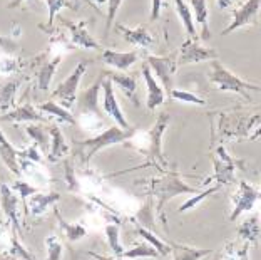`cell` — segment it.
I'll list each match as a JSON object with an SVG mask.
<instances>
[{"mask_svg":"<svg viewBox=\"0 0 261 260\" xmlns=\"http://www.w3.org/2000/svg\"><path fill=\"white\" fill-rule=\"evenodd\" d=\"M134 134V129H122L119 126H109L108 129L100 131L99 134H96L94 138H89L84 141H75V155H79L81 163L82 164H89V161L97 155L100 150L114 145L124 143V141H129L130 136Z\"/></svg>","mask_w":261,"mask_h":260,"instance_id":"6da1fadb","label":"cell"},{"mask_svg":"<svg viewBox=\"0 0 261 260\" xmlns=\"http://www.w3.org/2000/svg\"><path fill=\"white\" fill-rule=\"evenodd\" d=\"M168 123H169L168 113H161L149 131H134V134L130 136V141H134V143H130V145H133L136 150L142 151L146 156H149L151 161L163 164V167H166V159L163 156L161 139H163L166 128H168Z\"/></svg>","mask_w":261,"mask_h":260,"instance_id":"7a4b0ae2","label":"cell"},{"mask_svg":"<svg viewBox=\"0 0 261 260\" xmlns=\"http://www.w3.org/2000/svg\"><path fill=\"white\" fill-rule=\"evenodd\" d=\"M201 190L198 188H193L186 185L185 181L181 180L179 173L176 170H169L161 176V178H154L151 183V193L154 197H158V205H156V210H158V215L161 217V220H164V205L173 200L177 195H182V193H188V195H196L199 193Z\"/></svg>","mask_w":261,"mask_h":260,"instance_id":"3957f363","label":"cell"},{"mask_svg":"<svg viewBox=\"0 0 261 260\" xmlns=\"http://www.w3.org/2000/svg\"><path fill=\"white\" fill-rule=\"evenodd\" d=\"M211 84H215L219 91L224 92H236L241 98H245L246 101H253L251 96L248 94V91H258L261 92V86L251 84L245 79L238 78L236 74H233L228 67H224L221 62L215 59L211 61V74H210Z\"/></svg>","mask_w":261,"mask_h":260,"instance_id":"277c9868","label":"cell"},{"mask_svg":"<svg viewBox=\"0 0 261 260\" xmlns=\"http://www.w3.org/2000/svg\"><path fill=\"white\" fill-rule=\"evenodd\" d=\"M87 66H89V61H81L77 64L69 78L64 79L54 89V92H52V99H59L64 108H67V109L72 108L77 101V87H79L82 76L86 74Z\"/></svg>","mask_w":261,"mask_h":260,"instance_id":"5b68a950","label":"cell"},{"mask_svg":"<svg viewBox=\"0 0 261 260\" xmlns=\"http://www.w3.org/2000/svg\"><path fill=\"white\" fill-rule=\"evenodd\" d=\"M147 66L151 67L152 74H156L163 82L164 92H168L171 96V91L174 87V78H176V69H177V54H169V56H147L146 57Z\"/></svg>","mask_w":261,"mask_h":260,"instance_id":"8992f818","label":"cell"},{"mask_svg":"<svg viewBox=\"0 0 261 260\" xmlns=\"http://www.w3.org/2000/svg\"><path fill=\"white\" fill-rule=\"evenodd\" d=\"M215 59H218V52L215 49L201 45L198 42V39H188L181 45L179 56H177V66L204 62V61H215Z\"/></svg>","mask_w":261,"mask_h":260,"instance_id":"52a82bcc","label":"cell"},{"mask_svg":"<svg viewBox=\"0 0 261 260\" xmlns=\"http://www.w3.org/2000/svg\"><path fill=\"white\" fill-rule=\"evenodd\" d=\"M261 198V193L254 186H251L248 181H241L238 186V192L233 197V211L229 215V222H236L245 211H251L254 208V203Z\"/></svg>","mask_w":261,"mask_h":260,"instance_id":"ba28073f","label":"cell"},{"mask_svg":"<svg viewBox=\"0 0 261 260\" xmlns=\"http://www.w3.org/2000/svg\"><path fill=\"white\" fill-rule=\"evenodd\" d=\"M102 81H104V74L100 73V78L77 96V101H75L77 114H81V116L94 114V116L102 117V111L99 108V92L102 89Z\"/></svg>","mask_w":261,"mask_h":260,"instance_id":"9c48e42d","label":"cell"},{"mask_svg":"<svg viewBox=\"0 0 261 260\" xmlns=\"http://www.w3.org/2000/svg\"><path fill=\"white\" fill-rule=\"evenodd\" d=\"M259 12H261V0H246L238 10H234L233 20H231L229 26L223 31V35H228L231 32L238 31L241 27L253 26L258 19Z\"/></svg>","mask_w":261,"mask_h":260,"instance_id":"30bf717a","label":"cell"},{"mask_svg":"<svg viewBox=\"0 0 261 260\" xmlns=\"http://www.w3.org/2000/svg\"><path fill=\"white\" fill-rule=\"evenodd\" d=\"M0 206H2L4 215L12 227V232H20V220H19V197L12 190L7 183H0Z\"/></svg>","mask_w":261,"mask_h":260,"instance_id":"8fae6325","label":"cell"},{"mask_svg":"<svg viewBox=\"0 0 261 260\" xmlns=\"http://www.w3.org/2000/svg\"><path fill=\"white\" fill-rule=\"evenodd\" d=\"M102 108L106 111V114L109 117H112L117 126L122 128V129H130L129 123L126 120V116H124L121 106L117 104V99H116V94H114V86H112V82L104 76V81H102Z\"/></svg>","mask_w":261,"mask_h":260,"instance_id":"7c38bea8","label":"cell"},{"mask_svg":"<svg viewBox=\"0 0 261 260\" xmlns=\"http://www.w3.org/2000/svg\"><path fill=\"white\" fill-rule=\"evenodd\" d=\"M213 164H215V180L219 188L234 181V163L223 146H218Z\"/></svg>","mask_w":261,"mask_h":260,"instance_id":"4fadbf2b","label":"cell"},{"mask_svg":"<svg viewBox=\"0 0 261 260\" xmlns=\"http://www.w3.org/2000/svg\"><path fill=\"white\" fill-rule=\"evenodd\" d=\"M141 74H142V78H144L146 87H147V101H146V106H147V109H149V111H156L159 106H161L166 101L164 89L158 84V81H156V78H154L151 67L147 66V62H144L141 66Z\"/></svg>","mask_w":261,"mask_h":260,"instance_id":"5bb4252c","label":"cell"},{"mask_svg":"<svg viewBox=\"0 0 261 260\" xmlns=\"http://www.w3.org/2000/svg\"><path fill=\"white\" fill-rule=\"evenodd\" d=\"M0 121H9V123H45V116L40 114V111H37L32 104H22L17 108L7 111Z\"/></svg>","mask_w":261,"mask_h":260,"instance_id":"9a60e30c","label":"cell"},{"mask_svg":"<svg viewBox=\"0 0 261 260\" xmlns=\"http://www.w3.org/2000/svg\"><path fill=\"white\" fill-rule=\"evenodd\" d=\"M61 200V195L59 193H40L37 192L35 195H32L31 198H27V202L23 203L25 206V215L31 214L34 217H39V215H44L47 208L50 205H54L56 202Z\"/></svg>","mask_w":261,"mask_h":260,"instance_id":"2e32d148","label":"cell"},{"mask_svg":"<svg viewBox=\"0 0 261 260\" xmlns=\"http://www.w3.org/2000/svg\"><path fill=\"white\" fill-rule=\"evenodd\" d=\"M0 159L9 168L10 173H14L17 178H20L22 171L19 167V150H15L14 145L5 138L2 129H0Z\"/></svg>","mask_w":261,"mask_h":260,"instance_id":"e0dca14e","label":"cell"},{"mask_svg":"<svg viewBox=\"0 0 261 260\" xmlns=\"http://www.w3.org/2000/svg\"><path fill=\"white\" fill-rule=\"evenodd\" d=\"M64 26L70 31V37H72V44L82 49H96L100 51V45L91 37V34L86 31V22H69L64 20Z\"/></svg>","mask_w":261,"mask_h":260,"instance_id":"ac0fdd59","label":"cell"},{"mask_svg":"<svg viewBox=\"0 0 261 260\" xmlns=\"http://www.w3.org/2000/svg\"><path fill=\"white\" fill-rule=\"evenodd\" d=\"M100 57H102V61L108 64V66H112V67L122 70V73H126V70L130 66H134V64L138 62L139 54L136 51H130V52H116V51L106 49V51H102Z\"/></svg>","mask_w":261,"mask_h":260,"instance_id":"d6986e66","label":"cell"},{"mask_svg":"<svg viewBox=\"0 0 261 260\" xmlns=\"http://www.w3.org/2000/svg\"><path fill=\"white\" fill-rule=\"evenodd\" d=\"M102 74L112 82V84H117V86L121 87V91L124 92V96H127L129 99H133V101L136 103V106H139L138 98H136V92H138V79H136L134 76L114 73V70H102Z\"/></svg>","mask_w":261,"mask_h":260,"instance_id":"ffe728a7","label":"cell"},{"mask_svg":"<svg viewBox=\"0 0 261 260\" xmlns=\"http://www.w3.org/2000/svg\"><path fill=\"white\" fill-rule=\"evenodd\" d=\"M49 133H50V150H49V156H47V159L52 163H56L59 159H62L64 156H67L69 145L64 138L61 128H59L56 123L54 125H49Z\"/></svg>","mask_w":261,"mask_h":260,"instance_id":"44dd1931","label":"cell"},{"mask_svg":"<svg viewBox=\"0 0 261 260\" xmlns=\"http://www.w3.org/2000/svg\"><path fill=\"white\" fill-rule=\"evenodd\" d=\"M168 245L171 249L173 260H203L213 253V249H196V247L177 244V242H169Z\"/></svg>","mask_w":261,"mask_h":260,"instance_id":"7402d4cb","label":"cell"},{"mask_svg":"<svg viewBox=\"0 0 261 260\" xmlns=\"http://www.w3.org/2000/svg\"><path fill=\"white\" fill-rule=\"evenodd\" d=\"M116 29L122 34V37L127 40V42L139 45V47H151L152 45V35L149 34V31L146 29V26H139L136 29H129L122 23H117Z\"/></svg>","mask_w":261,"mask_h":260,"instance_id":"603a6c76","label":"cell"},{"mask_svg":"<svg viewBox=\"0 0 261 260\" xmlns=\"http://www.w3.org/2000/svg\"><path fill=\"white\" fill-rule=\"evenodd\" d=\"M250 242L246 240H233L228 242L223 247V250L218 253V260H248V252H250Z\"/></svg>","mask_w":261,"mask_h":260,"instance_id":"cb8c5ba5","label":"cell"},{"mask_svg":"<svg viewBox=\"0 0 261 260\" xmlns=\"http://www.w3.org/2000/svg\"><path fill=\"white\" fill-rule=\"evenodd\" d=\"M27 134L31 136L34 141V146H37V150H40L44 156H49V150H50V133H49V126H42L39 125H27L25 128Z\"/></svg>","mask_w":261,"mask_h":260,"instance_id":"d4e9b609","label":"cell"},{"mask_svg":"<svg viewBox=\"0 0 261 260\" xmlns=\"http://www.w3.org/2000/svg\"><path fill=\"white\" fill-rule=\"evenodd\" d=\"M39 111H40V113H44V114H49L52 117H57L59 121L67 123V125H70V126H75L77 123H79L75 120V116L70 113L67 108H64L62 104H57L54 99H50V101L40 104Z\"/></svg>","mask_w":261,"mask_h":260,"instance_id":"484cf974","label":"cell"},{"mask_svg":"<svg viewBox=\"0 0 261 260\" xmlns=\"http://www.w3.org/2000/svg\"><path fill=\"white\" fill-rule=\"evenodd\" d=\"M191 9L194 12V22L201 27V39L210 40L211 32L207 27V7L206 0H191Z\"/></svg>","mask_w":261,"mask_h":260,"instance_id":"4316f807","label":"cell"},{"mask_svg":"<svg viewBox=\"0 0 261 260\" xmlns=\"http://www.w3.org/2000/svg\"><path fill=\"white\" fill-rule=\"evenodd\" d=\"M238 237L241 240L250 242V244L258 242V239L261 237V225H259V217L258 215H253L241 223V227L238 228Z\"/></svg>","mask_w":261,"mask_h":260,"instance_id":"83f0119b","label":"cell"},{"mask_svg":"<svg viewBox=\"0 0 261 260\" xmlns=\"http://www.w3.org/2000/svg\"><path fill=\"white\" fill-rule=\"evenodd\" d=\"M19 86H20V79H10L0 86V109L5 111V113H7L10 109V106L14 104Z\"/></svg>","mask_w":261,"mask_h":260,"instance_id":"f1b7e54d","label":"cell"},{"mask_svg":"<svg viewBox=\"0 0 261 260\" xmlns=\"http://www.w3.org/2000/svg\"><path fill=\"white\" fill-rule=\"evenodd\" d=\"M61 62V57H56L52 61H47L40 66L39 73H37V84H39V89L42 92H47L50 87V81H52V76H54L56 69Z\"/></svg>","mask_w":261,"mask_h":260,"instance_id":"f546056e","label":"cell"},{"mask_svg":"<svg viewBox=\"0 0 261 260\" xmlns=\"http://www.w3.org/2000/svg\"><path fill=\"white\" fill-rule=\"evenodd\" d=\"M174 9H176V14L179 15L182 26H185V29H186L189 39H198V35H196V29H194V19H193V14H191V7H188V4L185 2V0H174Z\"/></svg>","mask_w":261,"mask_h":260,"instance_id":"4dcf8cb0","label":"cell"},{"mask_svg":"<svg viewBox=\"0 0 261 260\" xmlns=\"http://www.w3.org/2000/svg\"><path fill=\"white\" fill-rule=\"evenodd\" d=\"M56 217L59 218V225L64 230L65 237H67L69 242H77L81 239H84L87 235V230L84 225H81V223H70V222H65L64 218L61 217V214L56 210Z\"/></svg>","mask_w":261,"mask_h":260,"instance_id":"1f68e13d","label":"cell"},{"mask_svg":"<svg viewBox=\"0 0 261 260\" xmlns=\"http://www.w3.org/2000/svg\"><path fill=\"white\" fill-rule=\"evenodd\" d=\"M136 228H138V235H141L142 239H146L147 242H149V245H152L154 249L159 252V255H161V257L169 255V253H171L169 245L166 244V242H163L161 239H158V235H154L151 230L142 227L141 223H138V222H136Z\"/></svg>","mask_w":261,"mask_h":260,"instance_id":"d6a6232c","label":"cell"},{"mask_svg":"<svg viewBox=\"0 0 261 260\" xmlns=\"http://www.w3.org/2000/svg\"><path fill=\"white\" fill-rule=\"evenodd\" d=\"M161 255H159V252L154 249L152 245L149 244H139L133 247V249L129 250H124L122 253V258H159Z\"/></svg>","mask_w":261,"mask_h":260,"instance_id":"836d02e7","label":"cell"},{"mask_svg":"<svg viewBox=\"0 0 261 260\" xmlns=\"http://www.w3.org/2000/svg\"><path fill=\"white\" fill-rule=\"evenodd\" d=\"M119 233H121V228L119 225H108L106 227V239H108V244H109V249L114 253V257H122L124 253V247L119 242Z\"/></svg>","mask_w":261,"mask_h":260,"instance_id":"e575fe53","label":"cell"},{"mask_svg":"<svg viewBox=\"0 0 261 260\" xmlns=\"http://www.w3.org/2000/svg\"><path fill=\"white\" fill-rule=\"evenodd\" d=\"M47 5H49V19H47L45 26H40V29H44V31H49V29L54 26V19H56L57 12L62 7L75 9V4L70 2V0H47Z\"/></svg>","mask_w":261,"mask_h":260,"instance_id":"d590c367","label":"cell"},{"mask_svg":"<svg viewBox=\"0 0 261 260\" xmlns=\"http://www.w3.org/2000/svg\"><path fill=\"white\" fill-rule=\"evenodd\" d=\"M5 253H9L10 257H15V258H20V260H37L31 252L25 249V247L20 244L19 239L15 237V232H12L10 247H9V250Z\"/></svg>","mask_w":261,"mask_h":260,"instance_id":"8d00e7d4","label":"cell"},{"mask_svg":"<svg viewBox=\"0 0 261 260\" xmlns=\"http://www.w3.org/2000/svg\"><path fill=\"white\" fill-rule=\"evenodd\" d=\"M10 188L17 193V197H19V198L22 200V203H25V202H27V198H31L32 195H35L37 192H40L37 186L31 185V183H29L27 180H17Z\"/></svg>","mask_w":261,"mask_h":260,"instance_id":"74e56055","label":"cell"},{"mask_svg":"<svg viewBox=\"0 0 261 260\" xmlns=\"http://www.w3.org/2000/svg\"><path fill=\"white\" fill-rule=\"evenodd\" d=\"M219 190V186L218 185H215V186H211V188H207V190H204V192H199V193H196V197H191L188 200V202H185L181 206H179V211L182 214V211H188V210H191V208H194L196 205H198L199 202H203V200H206L210 195H213V193H216Z\"/></svg>","mask_w":261,"mask_h":260,"instance_id":"f35d334b","label":"cell"},{"mask_svg":"<svg viewBox=\"0 0 261 260\" xmlns=\"http://www.w3.org/2000/svg\"><path fill=\"white\" fill-rule=\"evenodd\" d=\"M171 99H177L181 103H188V104H196V106H204L206 101L203 98L196 96V94L189 92V91H181V89H173L171 91Z\"/></svg>","mask_w":261,"mask_h":260,"instance_id":"ab89813d","label":"cell"},{"mask_svg":"<svg viewBox=\"0 0 261 260\" xmlns=\"http://www.w3.org/2000/svg\"><path fill=\"white\" fill-rule=\"evenodd\" d=\"M45 247H47V260H61L62 244L56 235H49L45 239Z\"/></svg>","mask_w":261,"mask_h":260,"instance_id":"60d3db41","label":"cell"},{"mask_svg":"<svg viewBox=\"0 0 261 260\" xmlns=\"http://www.w3.org/2000/svg\"><path fill=\"white\" fill-rule=\"evenodd\" d=\"M64 173H65V183H67V188L70 192H77L79 190V183H77L75 178V173H74V167H72V161L67 159L64 163Z\"/></svg>","mask_w":261,"mask_h":260,"instance_id":"b9f144b4","label":"cell"},{"mask_svg":"<svg viewBox=\"0 0 261 260\" xmlns=\"http://www.w3.org/2000/svg\"><path fill=\"white\" fill-rule=\"evenodd\" d=\"M121 4H122V0H108V20H106V31H104L106 35L111 31V26L116 19V14H117V10H119Z\"/></svg>","mask_w":261,"mask_h":260,"instance_id":"7bdbcfd3","label":"cell"},{"mask_svg":"<svg viewBox=\"0 0 261 260\" xmlns=\"http://www.w3.org/2000/svg\"><path fill=\"white\" fill-rule=\"evenodd\" d=\"M19 158H23V159H29V161H34V163H40L42 161V155H40V151L37 150V146H27L25 150L19 151Z\"/></svg>","mask_w":261,"mask_h":260,"instance_id":"ee69618b","label":"cell"},{"mask_svg":"<svg viewBox=\"0 0 261 260\" xmlns=\"http://www.w3.org/2000/svg\"><path fill=\"white\" fill-rule=\"evenodd\" d=\"M0 49L5 51L7 54H15L17 51H19V45L14 39L10 37H5V35H0Z\"/></svg>","mask_w":261,"mask_h":260,"instance_id":"f6af8a7d","label":"cell"},{"mask_svg":"<svg viewBox=\"0 0 261 260\" xmlns=\"http://www.w3.org/2000/svg\"><path fill=\"white\" fill-rule=\"evenodd\" d=\"M161 5H163V0H152V9H151V15H149V20L154 22L159 19L161 15Z\"/></svg>","mask_w":261,"mask_h":260,"instance_id":"bcb514c9","label":"cell"},{"mask_svg":"<svg viewBox=\"0 0 261 260\" xmlns=\"http://www.w3.org/2000/svg\"><path fill=\"white\" fill-rule=\"evenodd\" d=\"M229 4H231V0H218V7L219 9H226Z\"/></svg>","mask_w":261,"mask_h":260,"instance_id":"7dc6e473","label":"cell"},{"mask_svg":"<svg viewBox=\"0 0 261 260\" xmlns=\"http://www.w3.org/2000/svg\"><path fill=\"white\" fill-rule=\"evenodd\" d=\"M92 255H94V253H92ZM94 257H96V258H99V260H126V258H122V257H102V255H94Z\"/></svg>","mask_w":261,"mask_h":260,"instance_id":"c3c4849f","label":"cell"},{"mask_svg":"<svg viewBox=\"0 0 261 260\" xmlns=\"http://www.w3.org/2000/svg\"><path fill=\"white\" fill-rule=\"evenodd\" d=\"M22 2H25V0H12V2L9 4V7H10V9H17Z\"/></svg>","mask_w":261,"mask_h":260,"instance_id":"681fc988","label":"cell"},{"mask_svg":"<svg viewBox=\"0 0 261 260\" xmlns=\"http://www.w3.org/2000/svg\"><path fill=\"white\" fill-rule=\"evenodd\" d=\"M0 260H20V258H15V257H10L9 253H4L2 257H0Z\"/></svg>","mask_w":261,"mask_h":260,"instance_id":"f907efd6","label":"cell"},{"mask_svg":"<svg viewBox=\"0 0 261 260\" xmlns=\"http://www.w3.org/2000/svg\"><path fill=\"white\" fill-rule=\"evenodd\" d=\"M82 2H86L87 5H91V7H94V9H96V10H97V12H100V10H99V7H97V5H96V4H94V2H92V0H82Z\"/></svg>","mask_w":261,"mask_h":260,"instance_id":"816d5d0a","label":"cell"},{"mask_svg":"<svg viewBox=\"0 0 261 260\" xmlns=\"http://www.w3.org/2000/svg\"><path fill=\"white\" fill-rule=\"evenodd\" d=\"M4 223V211H2V206H0V225Z\"/></svg>","mask_w":261,"mask_h":260,"instance_id":"f5cc1de1","label":"cell"}]
</instances>
